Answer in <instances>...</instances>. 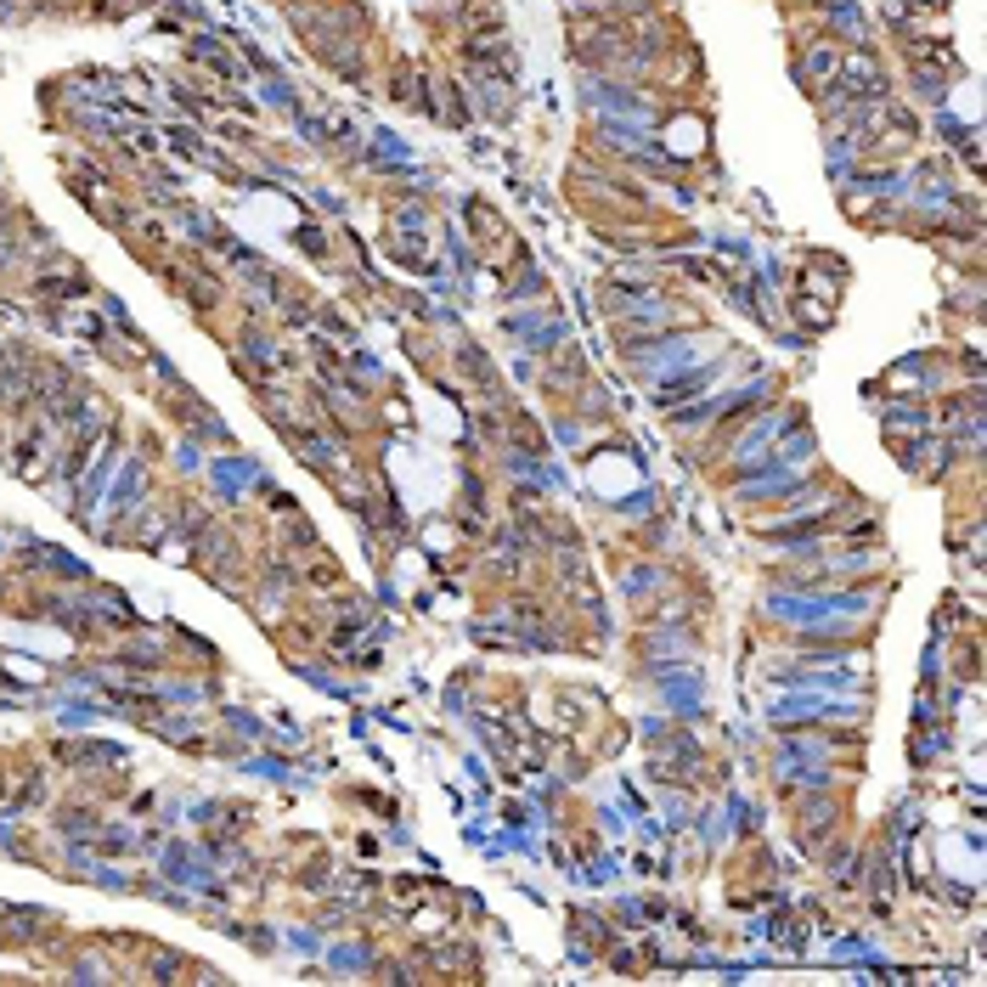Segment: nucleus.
Returning <instances> with one entry per match:
<instances>
[{"mask_svg":"<svg viewBox=\"0 0 987 987\" xmlns=\"http://www.w3.org/2000/svg\"><path fill=\"white\" fill-rule=\"evenodd\" d=\"M835 68H841V52H829V45H813V57H807V74L818 85H835Z\"/></svg>","mask_w":987,"mask_h":987,"instance_id":"f257e3e1","label":"nucleus"}]
</instances>
